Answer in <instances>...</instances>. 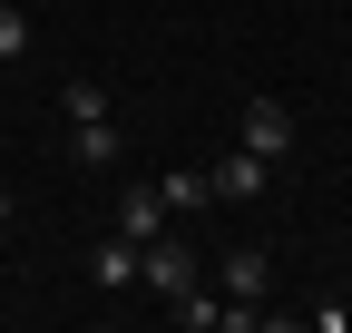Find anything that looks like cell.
Segmentation results:
<instances>
[{"mask_svg":"<svg viewBox=\"0 0 352 333\" xmlns=\"http://www.w3.org/2000/svg\"><path fill=\"white\" fill-rule=\"evenodd\" d=\"M235 147H254L264 166H284V157H294V108H284V98H245V118H235Z\"/></svg>","mask_w":352,"mask_h":333,"instance_id":"obj_1","label":"cell"},{"mask_svg":"<svg viewBox=\"0 0 352 333\" xmlns=\"http://www.w3.org/2000/svg\"><path fill=\"white\" fill-rule=\"evenodd\" d=\"M264 177H274V166H264L254 147H226V157L206 166V196H215V206H254V196H264Z\"/></svg>","mask_w":352,"mask_h":333,"instance_id":"obj_2","label":"cell"},{"mask_svg":"<svg viewBox=\"0 0 352 333\" xmlns=\"http://www.w3.org/2000/svg\"><path fill=\"white\" fill-rule=\"evenodd\" d=\"M215 294L226 304H264L274 294V255H264V245H235V255L215 265Z\"/></svg>","mask_w":352,"mask_h":333,"instance_id":"obj_3","label":"cell"},{"mask_svg":"<svg viewBox=\"0 0 352 333\" xmlns=\"http://www.w3.org/2000/svg\"><path fill=\"white\" fill-rule=\"evenodd\" d=\"M166 226H176V216H166L157 177H127V186H118V235H138V245H147V235H166Z\"/></svg>","mask_w":352,"mask_h":333,"instance_id":"obj_4","label":"cell"},{"mask_svg":"<svg viewBox=\"0 0 352 333\" xmlns=\"http://www.w3.org/2000/svg\"><path fill=\"white\" fill-rule=\"evenodd\" d=\"M118 157H127L118 108H108V118H69V166H118Z\"/></svg>","mask_w":352,"mask_h":333,"instance_id":"obj_5","label":"cell"},{"mask_svg":"<svg viewBox=\"0 0 352 333\" xmlns=\"http://www.w3.org/2000/svg\"><path fill=\"white\" fill-rule=\"evenodd\" d=\"M88 284H98V294H127V284H138V235H98L88 245Z\"/></svg>","mask_w":352,"mask_h":333,"instance_id":"obj_6","label":"cell"},{"mask_svg":"<svg viewBox=\"0 0 352 333\" xmlns=\"http://www.w3.org/2000/svg\"><path fill=\"white\" fill-rule=\"evenodd\" d=\"M157 196H166V216H206V166H166V177H157Z\"/></svg>","mask_w":352,"mask_h":333,"instance_id":"obj_7","label":"cell"},{"mask_svg":"<svg viewBox=\"0 0 352 333\" xmlns=\"http://www.w3.org/2000/svg\"><path fill=\"white\" fill-rule=\"evenodd\" d=\"M59 118H108V78H59Z\"/></svg>","mask_w":352,"mask_h":333,"instance_id":"obj_8","label":"cell"},{"mask_svg":"<svg viewBox=\"0 0 352 333\" xmlns=\"http://www.w3.org/2000/svg\"><path fill=\"white\" fill-rule=\"evenodd\" d=\"M20 59H30V10L0 0V69H20Z\"/></svg>","mask_w":352,"mask_h":333,"instance_id":"obj_9","label":"cell"},{"mask_svg":"<svg viewBox=\"0 0 352 333\" xmlns=\"http://www.w3.org/2000/svg\"><path fill=\"white\" fill-rule=\"evenodd\" d=\"M10 216H20V196H10V186H0V226H10Z\"/></svg>","mask_w":352,"mask_h":333,"instance_id":"obj_10","label":"cell"}]
</instances>
